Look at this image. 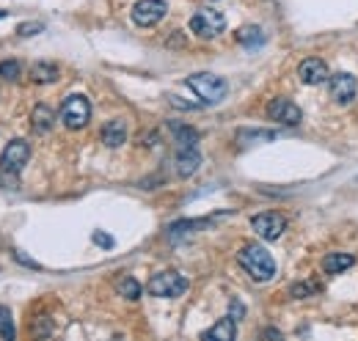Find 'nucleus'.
<instances>
[{
    "label": "nucleus",
    "mask_w": 358,
    "mask_h": 341,
    "mask_svg": "<svg viewBox=\"0 0 358 341\" xmlns=\"http://www.w3.org/2000/svg\"><path fill=\"white\" fill-rule=\"evenodd\" d=\"M237 259H240V267L259 284H265L275 275V261L262 245H245Z\"/></svg>",
    "instance_id": "obj_1"
},
{
    "label": "nucleus",
    "mask_w": 358,
    "mask_h": 341,
    "mask_svg": "<svg viewBox=\"0 0 358 341\" xmlns=\"http://www.w3.org/2000/svg\"><path fill=\"white\" fill-rule=\"evenodd\" d=\"M185 83L204 105H218V102H224L226 94H229V83H226L224 78H218V75H210V72H196Z\"/></svg>",
    "instance_id": "obj_2"
},
{
    "label": "nucleus",
    "mask_w": 358,
    "mask_h": 341,
    "mask_svg": "<svg viewBox=\"0 0 358 341\" xmlns=\"http://www.w3.org/2000/svg\"><path fill=\"white\" fill-rule=\"evenodd\" d=\"M187 278L185 275H179L177 270H166V273H157V275H152L149 278V284H146V292L152 295V298H166V300H174L179 295H185L187 292Z\"/></svg>",
    "instance_id": "obj_3"
},
{
    "label": "nucleus",
    "mask_w": 358,
    "mask_h": 341,
    "mask_svg": "<svg viewBox=\"0 0 358 341\" xmlns=\"http://www.w3.org/2000/svg\"><path fill=\"white\" fill-rule=\"evenodd\" d=\"M58 116H61L64 127L83 129L91 119L89 99H86L83 94H72V96H66V99H64V105H61V113H58Z\"/></svg>",
    "instance_id": "obj_4"
},
{
    "label": "nucleus",
    "mask_w": 358,
    "mask_h": 341,
    "mask_svg": "<svg viewBox=\"0 0 358 341\" xmlns=\"http://www.w3.org/2000/svg\"><path fill=\"white\" fill-rule=\"evenodd\" d=\"M226 28V17L215 8H201L190 17V31L201 39H215L218 34H224Z\"/></svg>",
    "instance_id": "obj_5"
},
{
    "label": "nucleus",
    "mask_w": 358,
    "mask_h": 341,
    "mask_svg": "<svg viewBox=\"0 0 358 341\" xmlns=\"http://www.w3.org/2000/svg\"><path fill=\"white\" fill-rule=\"evenodd\" d=\"M28 160H31V146L22 138H17V140H11L3 149V154H0V170L3 173H20V170L28 166Z\"/></svg>",
    "instance_id": "obj_6"
},
{
    "label": "nucleus",
    "mask_w": 358,
    "mask_h": 341,
    "mask_svg": "<svg viewBox=\"0 0 358 341\" xmlns=\"http://www.w3.org/2000/svg\"><path fill=\"white\" fill-rule=\"evenodd\" d=\"M166 0H138L133 6V22L141 28H152L166 17Z\"/></svg>",
    "instance_id": "obj_7"
},
{
    "label": "nucleus",
    "mask_w": 358,
    "mask_h": 341,
    "mask_svg": "<svg viewBox=\"0 0 358 341\" xmlns=\"http://www.w3.org/2000/svg\"><path fill=\"white\" fill-rule=\"evenodd\" d=\"M251 228L262 237V240H278L281 234H284V228H287V217L278 212H262V215H254L251 217Z\"/></svg>",
    "instance_id": "obj_8"
},
{
    "label": "nucleus",
    "mask_w": 358,
    "mask_h": 341,
    "mask_svg": "<svg viewBox=\"0 0 358 341\" xmlns=\"http://www.w3.org/2000/svg\"><path fill=\"white\" fill-rule=\"evenodd\" d=\"M268 116H270V122H278V124H284V127H295V124H301V108H298L295 102L284 99V96H278V99L270 102Z\"/></svg>",
    "instance_id": "obj_9"
},
{
    "label": "nucleus",
    "mask_w": 358,
    "mask_h": 341,
    "mask_svg": "<svg viewBox=\"0 0 358 341\" xmlns=\"http://www.w3.org/2000/svg\"><path fill=\"white\" fill-rule=\"evenodd\" d=\"M328 91H331V99H334V102L348 105V102L356 96L358 83L353 75H348V72H336V75L328 78Z\"/></svg>",
    "instance_id": "obj_10"
},
{
    "label": "nucleus",
    "mask_w": 358,
    "mask_h": 341,
    "mask_svg": "<svg viewBox=\"0 0 358 341\" xmlns=\"http://www.w3.org/2000/svg\"><path fill=\"white\" fill-rule=\"evenodd\" d=\"M298 78H301V83L306 85H320L322 80H328V66H325L322 58H306L298 66Z\"/></svg>",
    "instance_id": "obj_11"
},
{
    "label": "nucleus",
    "mask_w": 358,
    "mask_h": 341,
    "mask_svg": "<svg viewBox=\"0 0 358 341\" xmlns=\"http://www.w3.org/2000/svg\"><path fill=\"white\" fill-rule=\"evenodd\" d=\"M174 163H177L179 176H193V173L199 170V166H201V157H199L196 146H190V149H179Z\"/></svg>",
    "instance_id": "obj_12"
},
{
    "label": "nucleus",
    "mask_w": 358,
    "mask_h": 341,
    "mask_svg": "<svg viewBox=\"0 0 358 341\" xmlns=\"http://www.w3.org/2000/svg\"><path fill=\"white\" fill-rule=\"evenodd\" d=\"M124 140H127V124H124L122 119H113V122H108V124L102 127V143H105V146L116 149V146H122Z\"/></svg>",
    "instance_id": "obj_13"
},
{
    "label": "nucleus",
    "mask_w": 358,
    "mask_h": 341,
    "mask_svg": "<svg viewBox=\"0 0 358 341\" xmlns=\"http://www.w3.org/2000/svg\"><path fill=\"white\" fill-rule=\"evenodd\" d=\"M353 264H356V259L350 254H328L322 259V273L336 275V273H345V270L353 267Z\"/></svg>",
    "instance_id": "obj_14"
},
{
    "label": "nucleus",
    "mask_w": 358,
    "mask_h": 341,
    "mask_svg": "<svg viewBox=\"0 0 358 341\" xmlns=\"http://www.w3.org/2000/svg\"><path fill=\"white\" fill-rule=\"evenodd\" d=\"M234 336H237V325H234L231 317L218 319V322L204 333V339H218V341H234Z\"/></svg>",
    "instance_id": "obj_15"
},
{
    "label": "nucleus",
    "mask_w": 358,
    "mask_h": 341,
    "mask_svg": "<svg viewBox=\"0 0 358 341\" xmlns=\"http://www.w3.org/2000/svg\"><path fill=\"white\" fill-rule=\"evenodd\" d=\"M31 80L34 83H55L58 80V66L55 64H50V61H39V64H34L31 66Z\"/></svg>",
    "instance_id": "obj_16"
},
{
    "label": "nucleus",
    "mask_w": 358,
    "mask_h": 341,
    "mask_svg": "<svg viewBox=\"0 0 358 341\" xmlns=\"http://www.w3.org/2000/svg\"><path fill=\"white\" fill-rule=\"evenodd\" d=\"M31 122H34V129H36V132L45 135V132H50L52 124H55V113H52V108H47V105H36Z\"/></svg>",
    "instance_id": "obj_17"
},
{
    "label": "nucleus",
    "mask_w": 358,
    "mask_h": 341,
    "mask_svg": "<svg viewBox=\"0 0 358 341\" xmlns=\"http://www.w3.org/2000/svg\"><path fill=\"white\" fill-rule=\"evenodd\" d=\"M171 132H174V138H177L179 149H190V146L199 143V132H196V129L182 127V124H171Z\"/></svg>",
    "instance_id": "obj_18"
},
{
    "label": "nucleus",
    "mask_w": 358,
    "mask_h": 341,
    "mask_svg": "<svg viewBox=\"0 0 358 341\" xmlns=\"http://www.w3.org/2000/svg\"><path fill=\"white\" fill-rule=\"evenodd\" d=\"M116 289H119V295L127 300H138L141 298V284L135 281L133 275H124V278H119L116 281Z\"/></svg>",
    "instance_id": "obj_19"
},
{
    "label": "nucleus",
    "mask_w": 358,
    "mask_h": 341,
    "mask_svg": "<svg viewBox=\"0 0 358 341\" xmlns=\"http://www.w3.org/2000/svg\"><path fill=\"white\" fill-rule=\"evenodd\" d=\"M237 42L240 44H245V47H257V44H262L265 42V36H262V31L259 28H240L237 31Z\"/></svg>",
    "instance_id": "obj_20"
},
{
    "label": "nucleus",
    "mask_w": 358,
    "mask_h": 341,
    "mask_svg": "<svg viewBox=\"0 0 358 341\" xmlns=\"http://www.w3.org/2000/svg\"><path fill=\"white\" fill-rule=\"evenodd\" d=\"M14 336H17V331H14V322H11V311L6 305H0V339L11 341Z\"/></svg>",
    "instance_id": "obj_21"
},
{
    "label": "nucleus",
    "mask_w": 358,
    "mask_h": 341,
    "mask_svg": "<svg viewBox=\"0 0 358 341\" xmlns=\"http://www.w3.org/2000/svg\"><path fill=\"white\" fill-rule=\"evenodd\" d=\"M273 138H275V132H270V129H254V132L243 129V132L237 135L240 143H245V140H273Z\"/></svg>",
    "instance_id": "obj_22"
},
{
    "label": "nucleus",
    "mask_w": 358,
    "mask_h": 341,
    "mask_svg": "<svg viewBox=\"0 0 358 341\" xmlns=\"http://www.w3.org/2000/svg\"><path fill=\"white\" fill-rule=\"evenodd\" d=\"M20 75H22V66H20L17 61H3V64H0V78H6V80H20Z\"/></svg>",
    "instance_id": "obj_23"
},
{
    "label": "nucleus",
    "mask_w": 358,
    "mask_h": 341,
    "mask_svg": "<svg viewBox=\"0 0 358 341\" xmlns=\"http://www.w3.org/2000/svg\"><path fill=\"white\" fill-rule=\"evenodd\" d=\"M314 292H317V284H314V281H306V284H295V286H292V289H289V295H292V298H309V295H314Z\"/></svg>",
    "instance_id": "obj_24"
},
{
    "label": "nucleus",
    "mask_w": 358,
    "mask_h": 341,
    "mask_svg": "<svg viewBox=\"0 0 358 341\" xmlns=\"http://www.w3.org/2000/svg\"><path fill=\"white\" fill-rule=\"evenodd\" d=\"M39 31H45V25H42V22H22V25L17 28V34H20V36H36Z\"/></svg>",
    "instance_id": "obj_25"
},
{
    "label": "nucleus",
    "mask_w": 358,
    "mask_h": 341,
    "mask_svg": "<svg viewBox=\"0 0 358 341\" xmlns=\"http://www.w3.org/2000/svg\"><path fill=\"white\" fill-rule=\"evenodd\" d=\"M94 242L102 245V248H113V237H108V234H102V231H94Z\"/></svg>",
    "instance_id": "obj_26"
},
{
    "label": "nucleus",
    "mask_w": 358,
    "mask_h": 341,
    "mask_svg": "<svg viewBox=\"0 0 358 341\" xmlns=\"http://www.w3.org/2000/svg\"><path fill=\"white\" fill-rule=\"evenodd\" d=\"M243 311H245V308H243L240 303H231V317H243Z\"/></svg>",
    "instance_id": "obj_27"
},
{
    "label": "nucleus",
    "mask_w": 358,
    "mask_h": 341,
    "mask_svg": "<svg viewBox=\"0 0 358 341\" xmlns=\"http://www.w3.org/2000/svg\"><path fill=\"white\" fill-rule=\"evenodd\" d=\"M265 336H270V339H281V333H278V331H265Z\"/></svg>",
    "instance_id": "obj_28"
},
{
    "label": "nucleus",
    "mask_w": 358,
    "mask_h": 341,
    "mask_svg": "<svg viewBox=\"0 0 358 341\" xmlns=\"http://www.w3.org/2000/svg\"><path fill=\"white\" fill-rule=\"evenodd\" d=\"M3 17H6V11H0V20H3Z\"/></svg>",
    "instance_id": "obj_29"
}]
</instances>
